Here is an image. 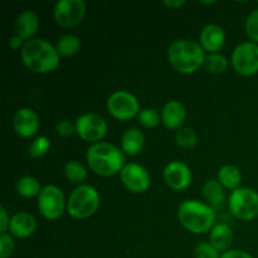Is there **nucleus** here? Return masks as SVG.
I'll return each mask as SVG.
<instances>
[{
    "label": "nucleus",
    "instance_id": "obj_4",
    "mask_svg": "<svg viewBox=\"0 0 258 258\" xmlns=\"http://www.w3.org/2000/svg\"><path fill=\"white\" fill-rule=\"evenodd\" d=\"M178 219L186 231L196 234L212 231L216 226V211L199 201H185L179 206Z\"/></svg>",
    "mask_w": 258,
    "mask_h": 258
},
{
    "label": "nucleus",
    "instance_id": "obj_11",
    "mask_svg": "<svg viewBox=\"0 0 258 258\" xmlns=\"http://www.w3.org/2000/svg\"><path fill=\"white\" fill-rule=\"evenodd\" d=\"M86 15V3L83 0H59L55 3L53 17L62 28H73L80 24Z\"/></svg>",
    "mask_w": 258,
    "mask_h": 258
},
{
    "label": "nucleus",
    "instance_id": "obj_27",
    "mask_svg": "<svg viewBox=\"0 0 258 258\" xmlns=\"http://www.w3.org/2000/svg\"><path fill=\"white\" fill-rule=\"evenodd\" d=\"M175 140L179 148L184 149V150H191L198 144V136L193 128L181 127L176 131Z\"/></svg>",
    "mask_w": 258,
    "mask_h": 258
},
{
    "label": "nucleus",
    "instance_id": "obj_19",
    "mask_svg": "<svg viewBox=\"0 0 258 258\" xmlns=\"http://www.w3.org/2000/svg\"><path fill=\"white\" fill-rule=\"evenodd\" d=\"M234 234L231 227L226 223H219L212 228L209 243L219 252H227L233 243Z\"/></svg>",
    "mask_w": 258,
    "mask_h": 258
},
{
    "label": "nucleus",
    "instance_id": "obj_10",
    "mask_svg": "<svg viewBox=\"0 0 258 258\" xmlns=\"http://www.w3.org/2000/svg\"><path fill=\"white\" fill-rule=\"evenodd\" d=\"M76 134L87 143H100L107 134V122L101 115L87 112L76 120Z\"/></svg>",
    "mask_w": 258,
    "mask_h": 258
},
{
    "label": "nucleus",
    "instance_id": "obj_1",
    "mask_svg": "<svg viewBox=\"0 0 258 258\" xmlns=\"http://www.w3.org/2000/svg\"><path fill=\"white\" fill-rule=\"evenodd\" d=\"M20 57L30 72L45 75L57 70L60 55L58 54L55 45L44 39L33 38L24 43L20 49Z\"/></svg>",
    "mask_w": 258,
    "mask_h": 258
},
{
    "label": "nucleus",
    "instance_id": "obj_8",
    "mask_svg": "<svg viewBox=\"0 0 258 258\" xmlns=\"http://www.w3.org/2000/svg\"><path fill=\"white\" fill-rule=\"evenodd\" d=\"M232 66L238 75L249 77L258 73V44L244 42L237 45L231 55Z\"/></svg>",
    "mask_w": 258,
    "mask_h": 258
},
{
    "label": "nucleus",
    "instance_id": "obj_20",
    "mask_svg": "<svg viewBox=\"0 0 258 258\" xmlns=\"http://www.w3.org/2000/svg\"><path fill=\"white\" fill-rule=\"evenodd\" d=\"M145 145V136L139 128H128L123 133L121 138V150L123 154L130 156H136L143 151Z\"/></svg>",
    "mask_w": 258,
    "mask_h": 258
},
{
    "label": "nucleus",
    "instance_id": "obj_26",
    "mask_svg": "<svg viewBox=\"0 0 258 258\" xmlns=\"http://www.w3.org/2000/svg\"><path fill=\"white\" fill-rule=\"evenodd\" d=\"M204 68L207 72L212 75H222L228 68V60L221 53H212L207 54L206 62H204Z\"/></svg>",
    "mask_w": 258,
    "mask_h": 258
},
{
    "label": "nucleus",
    "instance_id": "obj_14",
    "mask_svg": "<svg viewBox=\"0 0 258 258\" xmlns=\"http://www.w3.org/2000/svg\"><path fill=\"white\" fill-rule=\"evenodd\" d=\"M13 127L20 138L29 139L38 133L39 117L32 108H19L13 117Z\"/></svg>",
    "mask_w": 258,
    "mask_h": 258
},
{
    "label": "nucleus",
    "instance_id": "obj_12",
    "mask_svg": "<svg viewBox=\"0 0 258 258\" xmlns=\"http://www.w3.org/2000/svg\"><path fill=\"white\" fill-rule=\"evenodd\" d=\"M120 179L123 186L134 194L145 193L150 188V174L140 164H125L122 170L120 171Z\"/></svg>",
    "mask_w": 258,
    "mask_h": 258
},
{
    "label": "nucleus",
    "instance_id": "obj_2",
    "mask_svg": "<svg viewBox=\"0 0 258 258\" xmlns=\"http://www.w3.org/2000/svg\"><path fill=\"white\" fill-rule=\"evenodd\" d=\"M86 160L95 174L101 176H112L120 174L125 166V154L113 144L100 141L88 148Z\"/></svg>",
    "mask_w": 258,
    "mask_h": 258
},
{
    "label": "nucleus",
    "instance_id": "obj_36",
    "mask_svg": "<svg viewBox=\"0 0 258 258\" xmlns=\"http://www.w3.org/2000/svg\"><path fill=\"white\" fill-rule=\"evenodd\" d=\"M23 45H24V43H23V39L20 37H18V35H13L12 38L9 39V47L12 48V49H22Z\"/></svg>",
    "mask_w": 258,
    "mask_h": 258
},
{
    "label": "nucleus",
    "instance_id": "obj_7",
    "mask_svg": "<svg viewBox=\"0 0 258 258\" xmlns=\"http://www.w3.org/2000/svg\"><path fill=\"white\" fill-rule=\"evenodd\" d=\"M67 208L64 194L57 185H45L38 196V209L48 221H57Z\"/></svg>",
    "mask_w": 258,
    "mask_h": 258
},
{
    "label": "nucleus",
    "instance_id": "obj_22",
    "mask_svg": "<svg viewBox=\"0 0 258 258\" xmlns=\"http://www.w3.org/2000/svg\"><path fill=\"white\" fill-rule=\"evenodd\" d=\"M217 180L222 184L224 189H229V190L233 191L241 185L242 173L237 166L228 164V165H224L219 169Z\"/></svg>",
    "mask_w": 258,
    "mask_h": 258
},
{
    "label": "nucleus",
    "instance_id": "obj_33",
    "mask_svg": "<svg viewBox=\"0 0 258 258\" xmlns=\"http://www.w3.org/2000/svg\"><path fill=\"white\" fill-rule=\"evenodd\" d=\"M55 131L62 138H71L76 134V123L71 122L70 120H62L55 125Z\"/></svg>",
    "mask_w": 258,
    "mask_h": 258
},
{
    "label": "nucleus",
    "instance_id": "obj_13",
    "mask_svg": "<svg viewBox=\"0 0 258 258\" xmlns=\"http://www.w3.org/2000/svg\"><path fill=\"white\" fill-rule=\"evenodd\" d=\"M164 180L171 190H185L191 184V171L183 161H171L164 169Z\"/></svg>",
    "mask_w": 258,
    "mask_h": 258
},
{
    "label": "nucleus",
    "instance_id": "obj_34",
    "mask_svg": "<svg viewBox=\"0 0 258 258\" xmlns=\"http://www.w3.org/2000/svg\"><path fill=\"white\" fill-rule=\"evenodd\" d=\"M10 219L8 212L4 207H0V234H4L9 231Z\"/></svg>",
    "mask_w": 258,
    "mask_h": 258
},
{
    "label": "nucleus",
    "instance_id": "obj_3",
    "mask_svg": "<svg viewBox=\"0 0 258 258\" xmlns=\"http://www.w3.org/2000/svg\"><path fill=\"white\" fill-rule=\"evenodd\" d=\"M206 52L199 43L188 39H179L168 48V60L171 67L181 75L196 73L204 67Z\"/></svg>",
    "mask_w": 258,
    "mask_h": 258
},
{
    "label": "nucleus",
    "instance_id": "obj_16",
    "mask_svg": "<svg viewBox=\"0 0 258 258\" xmlns=\"http://www.w3.org/2000/svg\"><path fill=\"white\" fill-rule=\"evenodd\" d=\"M186 117V110L179 101H169L161 110V122L169 130L181 128Z\"/></svg>",
    "mask_w": 258,
    "mask_h": 258
},
{
    "label": "nucleus",
    "instance_id": "obj_15",
    "mask_svg": "<svg viewBox=\"0 0 258 258\" xmlns=\"http://www.w3.org/2000/svg\"><path fill=\"white\" fill-rule=\"evenodd\" d=\"M199 44L208 54L218 53L226 43V32L218 24H208L202 29L199 35Z\"/></svg>",
    "mask_w": 258,
    "mask_h": 258
},
{
    "label": "nucleus",
    "instance_id": "obj_30",
    "mask_svg": "<svg viewBox=\"0 0 258 258\" xmlns=\"http://www.w3.org/2000/svg\"><path fill=\"white\" fill-rule=\"evenodd\" d=\"M244 29H246L247 37L252 42L258 44V8L252 10L248 14L246 19V24H244Z\"/></svg>",
    "mask_w": 258,
    "mask_h": 258
},
{
    "label": "nucleus",
    "instance_id": "obj_28",
    "mask_svg": "<svg viewBox=\"0 0 258 258\" xmlns=\"http://www.w3.org/2000/svg\"><path fill=\"white\" fill-rule=\"evenodd\" d=\"M139 122L146 128H154L161 122V115L154 108H143L138 115Z\"/></svg>",
    "mask_w": 258,
    "mask_h": 258
},
{
    "label": "nucleus",
    "instance_id": "obj_9",
    "mask_svg": "<svg viewBox=\"0 0 258 258\" xmlns=\"http://www.w3.org/2000/svg\"><path fill=\"white\" fill-rule=\"evenodd\" d=\"M107 111L113 118L128 121L140 112V103L133 93L127 91H116L108 97Z\"/></svg>",
    "mask_w": 258,
    "mask_h": 258
},
{
    "label": "nucleus",
    "instance_id": "obj_18",
    "mask_svg": "<svg viewBox=\"0 0 258 258\" xmlns=\"http://www.w3.org/2000/svg\"><path fill=\"white\" fill-rule=\"evenodd\" d=\"M39 28V18L32 10H25L18 15L15 20L14 29L15 35L22 38L23 40H30L35 35Z\"/></svg>",
    "mask_w": 258,
    "mask_h": 258
},
{
    "label": "nucleus",
    "instance_id": "obj_24",
    "mask_svg": "<svg viewBox=\"0 0 258 258\" xmlns=\"http://www.w3.org/2000/svg\"><path fill=\"white\" fill-rule=\"evenodd\" d=\"M58 54L60 57H73L81 49V40L75 34H64L57 40L55 44Z\"/></svg>",
    "mask_w": 258,
    "mask_h": 258
},
{
    "label": "nucleus",
    "instance_id": "obj_31",
    "mask_svg": "<svg viewBox=\"0 0 258 258\" xmlns=\"http://www.w3.org/2000/svg\"><path fill=\"white\" fill-rule=\"evenodd\" d=\"M197 258H221V252L217 251L209 242H201L194 249Z\"/></svg>",
    "mask_w": 258,
    "mask_h": 258
},
{
    "label": "nucleus",
    "instance_id": "obj_17",
    "mask_svg": "<svg viewBox=\"0 0 258 258\" xmlns=\"http://www.w3.org/2000/svg\"><path fill=\"white\" fill-rule=\"evenodd\" d=\"M35 229H37V221L32 214L27 212H20L10 218L9 232L13 237L20 239L28 238L34 233Z\"/></svg>",
    "mask_w": 258,
    "mask_h": 258
},
{
    "label": "nucleus",
    "instance_id": "obj_35",
    "mask_svg": "<svg viewBox=\"0 0 258 258\" xmlns=\"http://www.w3.org/2000/svg\"><path fill=\"white\" fill-rule=\"evenodd\" d=\"M221 258H254L248 252L242 251V249H229V251L222 253Z\"/></svg>",
    "mask_w": 258,
    "mask_h": 258
},
{
    "label": "nucleus",
    "instance_id": "obj_21",
    "mask_svg": "<svg viewBox=\"0 0 258 258\" xmlns=\"http://www.w3.org/2000/svg\"><path fill=\"white\" fill-rule=\"evenodd\" d=\"M203 196L206 201L208 202L209 206L216 211V209L221 208L226 203V194H224V188L218 180H207L204 183Z\"/></svg>",
    "mask_w": 258,
    "mask_h": 258
},
{
    "label": "nucleus",
    "instance_id": "obj_29",
    "mask_svg": "<svg viewBox=\"0 0 258 258\" xmlns=\"http://www.w3.org/2000/svg\"><path fill=\"white\" fill-rule=\"evenodd\" d=\"M50 149V141L47 136H39V138L35 139L32 144L28 148V153L32 158L39 159L43 158L45 154L49 151Z\"/></svg>",
    "mask_w": 258,
    "mask_h": 258
},
{
    "label": "nucleus",
    "instance_id": "obj_32",
    "mask_svg": "<svg viewBox=\"0 0 258 258\" xmlns=\"http://www.w3.org/2000/svg\"><path fill=\"white\" fill-rule=\"evenodd\" d=\"M15 243L9 233L0 234V258H10L14 252Z\"/></svg>",
    "mask_w": 258,
    "mask_h": 258
},
{
    "label": "nucleus",
    "instance_id": "obj_6",
    "mask_svg": "<svg viewBox=\"0 0 258 258\" xmlns=\"http://www.w3.org/2000/svg\"><path fill=\"white\" fill-rule=\"evenodd\" d=\"M228 207L239 221H253L258 217V193L247 186H239L229 196Z\"/></svg>",
    "mask_w": 258,
    "mask_h": 258
},
{
    "label": "nucleus",
    "instance_id": "obj_37",
    "mask_svg": "<svg viewBox=\"0 0 258 258\" xmlns=\"http://www.w3.org/2000/svg\"><path fill=\"white\" fill-rule=\"evenodd\" d=\"M163 4L165 5V7L171 8V9H178V8L183 7V5L185 4V2H184V0H171V2H169V0H164Z\"/></svg>",
    "mask_w": 258,
    "mask_h": 258
},
{
    "label": "nucleus",
    "instance_id": "obj_23",
    "mask_svg": "<svg viewBox=\"0 0 258 258\" xmlns=\"http://www.w3.org/2000/svg\"><path fill=\"white\" fill-rule=\"evenodd\" d=\"M15 190H17L18 196L23 197V198H34V197L39 196L42 186L37 178L25 175L18 179L17 184H15Z\"/></svg>",
    "mask_w": 258,
    "mask_h": 258
},
{
    "label": "nucleus",
    "instance_id": "obj_5",
    "mask_svg": "<svg viewBox=\"0 0 258 258\" xmlns=\"http://www.w3.org/2000/svg\"><path fill=\"white\" fill-rule=\"evenodd\" d=\"M101 198L97 189L92 185H78L67 201V212L72 218L86 219L97 212Z\"/></svg>",
    "mask_w": 258,
    "mask_h": 258
},
{
    "label": "nucleus",
    "instance_id": "obj_25",
    "mask_svg": "<svg viewBox=\"0 0 258 258\" xmlns=\"http://www.w3.org/2000/svg\"><path fill=\"white\" fill-rule=\"evenodd\" d=\"M87 169L83 166L82 163L77 160L68 161L64 165V176L70 183L80 184L83 185V183L87 179Z\"/></svg>",
    "mask_w": 258,
    "mask_h": 258
}]
</instances>
